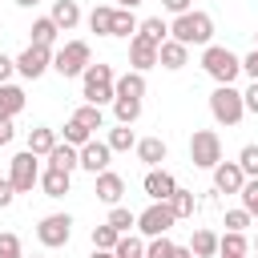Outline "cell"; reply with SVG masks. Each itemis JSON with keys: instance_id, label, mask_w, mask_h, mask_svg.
I'll return each mask as SVG.
<instances>
[{"instance_id": "cell-40", "label": "cell", "mask_w": 258, "mask_h": 258, "mask_svg": "<svg viewBox=\"0 0 258 258\" xmlns=\"http://www.w3.org/2000/svg\"><path fill=\"white\" fill-rule=\"evenodd\" d=\"M238 165H242V173H246V177H258V145H242Z\"/></svg>"}, {"instance_id": "cell-44", "label": "cell", "mask_w": 258, "mask_h": 258, "mask_svg": "<svg viewBox=\"0 0 258 258\" xmlns=\"http://www.w3.org/2000/svg\"><path fill=\"white\" fill-rule=\"evenodd\" d=\"M242 73H246V77H250V81H258V48H254V52H246V56H242Z\"/></svg>"}, {"instance_id": "cell-48", "label": "cell", "mask_w": 258, "mask_h": 258, "mask_svg": "<svg viewBox=\"0 0 258 258\" xmlns=\"http://www.w3.org/2000/svg\"><path fill=\"white\" fill-rule=\"evenodd\" d=\"M12 73H16V60L0 52V85H8V77H12Z\"/></svg>"}, {"instance_id": "cell-43", "label": "cell", "mask_w": 258, "mask_h": 258, "mask_svg": "<svg viewBox=\"0 0 258 258\" xmlns=\"http://www.w3.org/2000/svg\"><path fill=\"white\" fill-rule=\"evenodd\" d=\"M242 101H246V113H254V117H258V81H250V89L242 93Z\"/></svg>"}, {"instance_id": "cell-26", "label": "cell", "mask_w": 258, "mask_h": 258, "mask_svg": "<svg viewBox=\"0 0 258 258\" xmlns=\"http://www.w3.org/2000/svg\"><path fill=\"white\" fill-rule=\"evenodd\" d=\"M137 36H145L149 44H157V48H161V44L169 40V24H165L161 16H149V20H141V28H137Z\"/></svg>"}, {"instance_id": "cell-36", "label": "cell", "mask_w": 258, "mask_h": 258, "mask_svg": "<svg viewBox=\"0 0 258 258\" xmlns=\"http://www.w3.org/2000/svg\"><path fill=\"white\" fill-rule=\"evenodd\" d=\"M113 254H117V258H145V242L133 238V234H121V242H117Z\"/></svg>"}, {"instance_id": "cell-20", "label": "cell", "mask_w": 258, "mask_h": 258, "mask_svg": "<svg viewBox=\"0 0 258 258\" xmlns=\"http://www.w3.org/2000/svg\"><path fill=\"white\" fill-rule=\"evenodd\" d=\"M40 189H44V198H64V194L73 189V173L44 169V173H40Z\"/></svg>"}, {"instance_id": "cell-32", "label": "cell", "mask_w": 258, "mask_h": 258, "mask_svg": "<svg viewBox=\"0 0 258 258\" xmlns=\"http://www.w3.org/2000/svg\"><path fill=\"white\" fill-rule=\"evenodd\" d=\"M194 206H198V198L189 194V189H173V198H169V210H173V218H194Z\"/></svg>"}, {"instance_id": "cell-50", "label": "cell", "mask_w": 258, "mask_h": 258, "mask_svg": "<svg viewBox=\"0 0 258 258\" xmlns=\"http://www.w3.org/2000/svg\"><path fill=\"white\" fill-rule=\"evenodd\" d=\"M89 258H117V254H113V250H93Z\"/></svg>"}, {"instance_id": "cell-1", "label": "cell", "mask_w": 258, "mask_h": 258, "mask_svg": "<svg viewBox=\"0 0 258 258\" xmlns=\"http://www.w3.org/2000/svg\"><path fill=\"white\" fill-rule=\"evenodd\" d=\"M81 97H85V105H113L117 101V73H113V64H89L85 69V77H81Z\"/></svg>"}, {"instance_id": "cell-21", "label": "cell", "mask_w": 258, "mask_h": 258, "mask_svg": "<svg viewBox=\"0 0 258 258\" xmlns=\"http://www.w3.org/2000/svg\"><path fill=\"white\" fill-rule=\"evenodd\" d=\"M52 20H56L60 32L77 28V24H81V4H77V0H52Z\"/></svg>"}, {"instance_id": "cell-2", "label": "cell", "mask_w": 258, "mask_h": 258, "mask_svg": "<svg viewBox=\"0 0 258 258\" xmlns=\"http://www.w3.org/2000/svg\"><path fill=\"white\" fill-rule=\"evenodd\" d=\"M214 36V16L210 12H185V16H173L169 24V40L194 48V44H210Z\"/></svg>"}, {"instance_id": "cell-7", "label": "cell", "mask_w": 258, "mask_h": 258, "mask_svg": "<svg viewBox=\"0 0 258 258\" xmlns=\"http://www.w3.org/2000/svg\"><path fill=\"white\" fill-rule=\"evenodd\" d=\"M8 181H12V189L16 194H32V185H40V161H36V153H16L12 161H8Z\"/></svg>"}, {"instance_id": "cell-13", "label": "cell", "mask_w": 258, "mask_h": 258, "mask_svg": "<svg viewBox=\"0 0 258 258\" xmlns=\"http://www.w3.org/2000/svg\"><path fill=\"white\" fill-rule=\"evenodd\" d=\"M141 185H145V198H149V202H169L173 189H177V177H173L169 169H149Z\"/></svg>"}, {"instance_id": "cell-53", "label": "cell", "mask_w": 258, "mask_h": 258, "mask_svg": "<svg viewBox=\"0 0 258 258\" xmlns=\"http://www.w3.org/2000/svg\"><path fill=\"white\" fill-rule=\"evenodd\" d=\"M254 48H258V28H254Z\"/></svg>"}, {"instance_id": "cell-39", "label": "cell", "mask_w": 258, "mask_h": 258, "mask_svg": "<svg viewBox=\"0 0 258 258\" xmlns=\"http://www.w3.org/2000/svg\"><path fill=\"white\" fill-rule=\"evenodd\" d=\"M242 210L250 214V218H258V177H246V185H242Z\"/></svg>"}, {"instance_id": "cell-18", "label": "cell", "mask_w": 258, "mask_h": 258, "mask_svg": "<svg viewBox=\"0 0 258 258\" xmlns=\"http://www.w3.org/2000/svg\"><path fill=\"white\" fill-rule=\"evenodd\" d=\"M56 145H60V141H56V129H48V125H36V129H28V153H36V157H48Z\"/></svg>"}, {"instance_id": "cell-14", "label": "cell", "mask_w": 258, "mask_h": 258, "mask_svg": "<svg viewBox=\"0 0 258 258\" xmlns=\"http://www.w3.org/2000/svg\"><path fill=\"white\" fill-rule=\"evenodd\" d=\"M109 157H113V149H109L105 141H97V137H93L89 145H81V169H89L93 177L109 169Z\"/></svg>"}, {"instance_id": "cell-42", "label": "cell", "mask_w": 258, "mask_h": 258, "mask_svg": "<svg viewBox=\"0 0 258 258\" xmlns=\"http://www.w3.org/2000/svg\"><path fill=\"white\" fill-rule=\"evenodd\" d=\"M0 258H20V238L16 234H0Z\"/></svg>"}, {"instance_id": "cell-15", "label": "cell", "mask_w": 258, "mask_h": 258, "mask_svg": "<svg viewBox=\"0 0 258 258\" xmlns=\"http://www.w3.org/2000/svg\"><path fill=\"white\" fill-rule=\"evenodd\" d=\"M129 64H133L137 73L153 69V64H157V44H149L145 36H133V40H129Z\"/></svg>"}, {"instance_id": "cell-11", "label": "cell", "mask_w": 258, "mask_h": 258, "mask_svg": "<svg viewBox=\"0 0 258 258\" xmlns=\"http://www.w3.org/2000/svg\"><path fill=\"white\" fill-rule=\"evenodd\" d=\"M93 194H97V202H105V206L113 210V206H121L125 177H121V173H113V169H105V173H97V177H93Z\"/></svg>"}, {"instance_id": "cell-25", "label": "cell", "mask_w": 258, "mask_h": 258, "mask_svg": "<svg viewBox=\"0 0 258 258\" xmlns=\"http://www.w3.org/2000/svg\"><path fill=\"white\" fill-rule=\"evenodd\" d=\"M24 89L20 85H0V117H16L24 109Z\"/></svg>"}, {"instance_id": "cell-8", "label": "cell", "mask_w": 258, "mask_h": 258, "mask_svg": "<svg viewBox=\"0 0 258 258\" xmlns=\"http://www.w3.org/2000/svg\"><path fill=\"white\" fill-rule=\"evenodd\" d=\"M36 238H40V246H48V250L69 246V238H73V218H69V214H44V218L36 222Z\"/></svg>"}, {"instance_id": "cell-17", "label": "cell", "mask_w": 258, "mask_h": 258, "mask_svg": "<svg viewBox=\"0 0 258 258\" xmlns=\"http://www.w3.org/2000/svg\"><path fill=\"white\" fill-rule=\"evenodd\" d=\"M165 157H169V145H165L161 137H141V141H137V161H145L149 169H157Z\"/></svg>"}, {"instance_id": "cell-22", "label": "cell", "mask_w": 258, "mask_h": 258, "mask_svg": "<svg viewBox=\"0 0 258 258\" xmlns=\"http://www.w3.org/2000/svg\"><path fill=\"white\" fill-rule=\"evenodd\" d=\"M145 73H137V69H129V73H121L117 77V97H133V101H141L145 97Z\"/></svg>"}, {"instance_id": "cell-12", "label": "cell", "mask_w": 258, "mask_h": 258, "mask_svg": "<svg viewBox=\"0 0 258 258\" xmlns=\"http://www.w3.org/2000/svg\"><path fill=\"white\" fill-rule=\"evenodd\" d=\"M242 185H246V173H242L238 161H218L214 165V189L218 194H242Z\"/></svg>"}, {"instance_id": "cell-35", "label": "cell", "mask_w": 258, "mask_h": 258, "mask_svg": "<svg viewBox=\"0 0 258 258\" xmlns=\"http://www.w3.org/2000/svg\"><path fill=\"white\" fill-rule=\"evenodd\" d=\"M117 242H121V234H117L109 222L93 226V250H117Z\"/></svg>"}, {"instance_id": "cell-47", "label": "cell", "mask_w": 258, "mask_h": 258, "mask_svg": "<svg viewBox=\"0 0 258 258\" xmlns=\"http://www.w3.org/2000/svg\"><path fill=\"white\" fill-rule=\"evenodd\" d=\"M16 137V125H12V117H0V145H8Z\"/></svg>"}, {"instance_id": "cell-16", "label": "cell", "mask_w": 258, "mask_h": 258, "mask_svg": "<svg viewBox=\"0 0 258 258\" xmlns=\"http://www.w3.org/2000/svg\"><path fill=\"white\" fill-rule=\"evenodd\" d=\"M157 64H161V69H169V73H177V69H185V64H189V48H185V44H177V40H165V44L157 48Z\"/></svg>"}, {"instance_id": "cell-24", "label": "cell", "mask_w": 258, "mask_h": 258, "mask_svg": "<svg viewBox=\"0 0 258 258\" xmlns=\"http://www.w3.org/2000/svg\"><path fill=\"white\" fill-rule=\"evenodd\" d=\"M56 36H60V28H56V20H52V16H40V20H32V40H28V44H40V48H52V44H56Z\"/></svg>"}, {"instance_id": "cell-4", "label": "cell", "mask_w": 258, "mask_h": 258, "mask_svg": "<svg viewBox=\"0 0 258 258\" xmlns=\"http://www.w3.org/2000/svg\"><path fill=\"white\" fill-rule=\"evenodd\" d=\"M210 113H214V121L218 125H238L242 117H246V101H242V93L234 89V85H218L214 93H210Z\"/></svg>"}, {"instance_id": "cell-10", "label": "cell", "mask_w": 258, "mask_h": 258, "mask_svg": "<svg viewBox=\"0 0 258 258\" xmlns=\"http://www.w3.org/2000/svg\"><path fill=\"white\" fill-rule=\"evenodd\" d=\"M52 69V48H40V44H28L20 56H16V73L24 81H40L44 73Z\"/></svg>"}, {"instance_id": "cell-29", "label": "cell", "mask_w": 258, "mask_h": 258, "mask_svg": "<svg viewBox=\"0 0 258 258\" xmlns=\"http://www.w3.org/2000/svg\"><path fill=\"white\" fill-rule=\"evenodd\" d=\"M105 145H109L113 153H129V149H137V137H133V129H129V125H117V129H109Z\"/></svg>"}, {"instance_id": "cell-51", "label": "cell", "mask_w": 258, "mask_h": 258, "mask_svg": "<svg viewBox=\"0 0 258 258\" xmlns=\"http://www.w3.org/2000/svg\"><path fill=\"white\" fill-rule=\"evenodd\" d=\"M137 4H141V0H117V8H129V12H133Z\"/></svg>"}, {"instance_id": "cell-52", "label": "cell", "mask_w": 258, "mask_h": 258, "mask_svg": "<svg viewBox=\"0 0 258 258\" xmlns=\"http://www.w3.org/2000/svg\"><path fill=\"white\" fill-rule=\"evenodd\" d=\"M16 4H20V8H32V4H40V0H16Z\"/></svg>"}, {"instance_id": "cell-49", "label": "cell", "mask_w": 258, "mask_h": 258, "mask_svg": "<svg viewBox=\"0 0 258 258\" xmlns=\"http://www.w3.org/2000/svg\"><path fill=\"white\" fill-rule=\"evenodd\" d=\"M173 258H194V250H189V246H177V250H173Z\"/></svg>"}, {"instance_id": "cell-28", "label": "cell", "mask_w": 258, "mask_h": 258, "mask_svg": "<svg viewBox=\"0 0 258 258\" xmlns=\"http://www.w3.org/2000/svg\"><path fill=\"white\" fill-rule=\"evenodd\" d=\"M113 12H117V8H109V4H97V8L89 12V28H93L97 36H113Z\"/></svg>"}, {"instance_id": "cell-54", "label": "cell", "mask_w": 258, "mask_h": 258, "mask_svg": "<svg viewBox=\"0 0 258 258\" xmlns=\"http://www.w3.org/2000/svg\"><path fill=\"white\" fill-rule=\"evenodd\" d=\"M254 254H258V238H254Z\"/></svg>"}, {"instance_id": "cell-41", "label": "cell", "mask_w": 258, "mask_h": 258, "mask_svg": "<svg viewBox=\"0 0 258 258\" xmlns=\"http://www.w3.org/2000/svg\"><path fill=\"white\" fill-rule=\"evenodd\" d=\"M254 218L246 214V210H226V230H234V234H246V226H250Z\"/></svg>"}, {"instance_id": "cell-5", "label": "cell", "mask_w": 258, "mask_h": 258, "mask_svg": "<svg viewBox=\"0 0 258 258\" xmlns=\"http://www.w3.org/2000/svg\"><path fill=\"white\" fill-rule=\"evenodd\" d=\"M89 64H93V48H89V40H69L64 48L52 52V69H56L60 77H85Z\"/></svg>"}, {"instance_id": "cell-46", "label": "cell", "mask_w": 258, "mask_h": 258, "mask_svg": "<svg viewBox=\"0 0 258 258\" xmlns=\"http://www.w3.org/2000/svg\"><path fill=\"white\" fill-rule=\"evenodd\" d=\"M12 198H16L12 181H8V177H0V210H8V206H12Z\"/></svg>"}, {"instance_id": "cell-45", "label": "cell", "mask_w": 258, "mask_h": 258, "mask_svg": "<svg viewBox=\"0 0 258 258\" xmlns=\"http://www.w3.org/2000/svg\"><path fill=\"white\" fill-rule=\"evenodd\" d=\"M161 8H165V12H173V16H185V12H194V8H189V0H161Z\"/></svg>"}, {"instance_id": "cell-19", "label": "cell", "mask_w": 258, "mask_h": 258, "mask_svg": "<svg viewBox=\"0 0 258 258\" xmlns=\"http://www.w3.org/2000/svg\"><path fill=\"white\" fill-rule=\"evenodd\" d=\"M48 169H60V173H73V169H81V149H73L69 141H60V145L48 153Z\"/></svg>"}, {"instance_id": "cell-38", "label": "cell", "mask_w": 258, "mask_h": 258, "mask_svg": "<svg viewBox=\"0 0 258 258\" xmlns=\"http://www.w3.org/2000/svg\"><path fill=\"white\" fill-rule=\"evenodd\" d=\"M173 250H177V242H169L165 234L145 242V258H173Z\"/></svg>"}, {"instance_id": "cell-6", "label": "cell", "mask_w": 258, "mask_h": 258, "mask_svg": "<svg viewBox=\"0 0 258 258\" xmlns=\"http://www.w3.org/2000/svg\"><path fill=\"white\" fill-rule=\"evenodd\" d=\"M189 161L198 169H214L222 161V137L214 129H194V137H189Z\"/></svg>"}, {"instance_id": "cell-33", "label": "cell", "mask_w": 258, "mask_h": 258, "mask_svg": "<svg viewBox=\"0 0 258 258\" xmlns=\"http://www.w3.org/2000/svg\"><path fill=\"white\" fill-rule=\"evenodd\" d=\"M60 133H64V141H69L73 149H81V145H89V141H93V133H89V129H85V125H81L77 117H69Z\"/></svg>"}, {"instance_id": "cell-34", "label": "cell", "mask_w": 258, "mask_h": 258, "mask_svg": "<svg viewBox=\"0 0 258 258\" xmlns=\"http://www.w3.org/2000/svg\"><path fill=\"white\" fill-rule=\"evenodd\" d=\"M109 226H113L117 234H129V230L137 226V214H133L129 206H113V210H109Z\"/></svg>"}, {"instance_id": "cell-31", "label": "cell", "mask_w": 258, "mask_h": 258, "mask_svg": "<svg viewBox=\"0 0 258 258\" xmlns=\"http://www.w3.org/2000/svg\"><path fill=\"white\" fill-rule=\"evenodd\" d=\"M113 117H117V125H133V121L141 117V101H133V97H117V101H113Z\"/></svg>"}, {"instance_id": "cell-3", "label": "cell", "mask_w": 258, "mask_h": 258, "mask_svg": "<svg viewBox=\"0 0 258 258\" xmlns=\"http://www.w3.org/2000/svg\"><path fill=\"white\" fill-rule=\"evenodd\" d=\"M202 69H206V77H214L218 85H234L238 73H242V56H234V52L222 48V44H206V52H202Z\"/></svg>"}, {"instance_id": "cell-9", "label": "cell", "mask_w": 258, "mask_h": 258, "mask_svg": "<svg viewBox=\"0 0 258 258\" xmlns=\"http://www.w3.org/2000/svg\"><path fill=\"white\" fill-rule=\"evenodd\" d=\"M173 222H177V218H173L169 202H149V206L137 214V230H141L145 238H161V234H169Z\"/></svg>"}, {"instance_id": "cell-27", "label": "cell", "mask_w": 258, "mask_h": 258, "mask_svg": "<svg viewBox=\"0 0 258 258\" xmlns=\"http://www.w3.org/2000/svg\"><path fill=\"white\" fill-rule=\"evenodd\" d=\"M189 250H194V258H214L218 254V234L214 230H194Z\"/></svg>"}, {"instance_id": "cell-23", "label": "cell", "mask_w": 258, "mask_h": 258, "mask_svg": "<svg viewBox=\"0 0 258 258\" xmlns=\"http://www.w3.org/2000/svg\"><path fill=\"white\" fill-rule=\"evenodd\" d=\"M250 254V242H246V234H234V230H226L222 238H218V258H246Z\"/></svg>"}, {"instance_id": "cell-37", "label": "cell", "mask_w": 258, "mask_h": 258, "mask_svg": "<svg viewBox=\"0 0 258 258\" xmlns=\"http://www.w3.org/2000/svg\"><path fill=\"white\" fill-rule=\"evenodd\" d=\"M73 117H77V121H81V125H85V129H89V133H93V129H101V125H105V113H101V109H97V105H81V109H77V113H73Z\"/></svg>"}, {"instance_id": "cell-30", "label": "cell", "mask_w": 258, "mask_h": 258, "mask_svg": "<svg viewBox=\"0 0 258 258\" xmlns=\"http://www.w3.org/2000/svg\"><path fill=\"white\" fill-rule=\"evenodd\" d=\"M137 28H141V20H137L129 8H117V12H113V36H129V40H133Z\"/></svg>"}]
</instances>
